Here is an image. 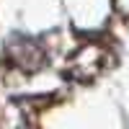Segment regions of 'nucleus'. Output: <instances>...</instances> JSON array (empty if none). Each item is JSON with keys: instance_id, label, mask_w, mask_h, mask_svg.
Masks as SVG:
<instances>
[{"instance_id": "f257e3e1", "label": "nucleus", "mask_w": 129, "mask_h": 129, "mask_svg": "<svg viewBox=\"0 0 129 129\" xmlns=\"http://www.w3.org/2000/svg\"><path fill=\"white\" fill-rule=\"evenodd\" d=\"M8 57L16 67L26 70V72H34L44 64V49L39 47L36 39H28V36H21L16 34L13 39L8 41Z\"/></svg>"}]
</instances>
